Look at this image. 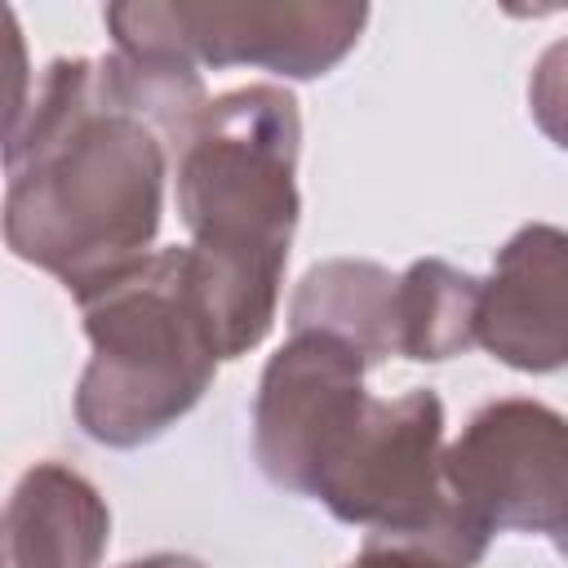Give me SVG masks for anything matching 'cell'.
<instances>
[{"label": "cell", "instance_id": "obj_13", "mask_svg": "<svg viewBox=\"0 0 568 568\" xmlns=\"http://www.w3.org/2000/svg\"><path fill=\"white\" fill-rule=\"evenodd\" d=\"M528 111L532 124L559 146L568 151V36L546 44L541 58L532 62L528 75Z\"/></svg>", "mask_w": 568, "mask_h": 568}, {"label": "cell", "instance_id": "obj_4", "mask_svg": "<svg viewBox=\"0 0 568 568\" xmlns=\"http://www.w3.org/2000/svg\"><path fill=\"white\" fill-rule=\"evenodd\" d=\"M120 53H160L191 67H266L284 80L333 71L364 36L368 4L351 0H178L106 4Z\"/></svg>", "mask_w": 568, "mask_h": 568}, {"label": "cell", "instance_id": "obj_8", "mask_svg": "<svg viewBox=\"0 0 568 568\" xmlns=\"http://www.w3.org/2000/svg\"><path fill=\"white\" fill-rule=\"evenodd\" d=\"M479 346L519 373L568 368V231L519 226L479 293Z\"/></svg>", "mask_w": 568, "mask_h": 568}, {"label": "cell", "instance_id": "obj_7", "mask_svg": "<svg viewBox=\"0 0 568 568\" xmlns=\"http://www.w3.org/2000/svg\"><path fill=\"white\" fill-rule=\"evenodd\" d=\"M368 355L337 333L297 328L262 368L253 395V457L262 475L311 497L320 470L368 408Z\"/></svg>", "mask_w": 568, "mask_h": 568}, {"label": "cell", "instance_id": "obj_14", "mask_svg": "<svg viewBox=\"0 0 568 568\" xmlns=\"http://www.w3.org/2000/svg\"><path fill=\"white\" fill-rule=\"evenodd\" d=\"M120 568H209V564H200V559H191V555H173V550H160V555H142V559H129V564H120Z\"/></svg>", "mask_w": 568, "mask_h": 568}, {"label": "cell", "instance_id": "obj_5", "mask_svg": "<svg viewBox=\"0 0 568 568\" xmlns=\"http://www.w3.org/2000/svg\"><path fill=\"white\" fill-rule=\"evenodd\" d=\"M448 493L493 532H541L568 559V417L493 399L444 448Z\"/></svg>", "mask_w": 568, "mask_h": 568}, {"label": "cell", "instance_id": "obj_6", "mask_svg": "<svg viewBox=\"0 0 568 568\" xmlns=\"http://www.w3.org/2000/svg\"><path fill=\"white\" fill-rule=\"evenodd\" d=\"M444 404L435 390H408L399 399L373 395L320 470L311 501L368 532L422 528L453 501L444 484Z\"/></svg>", "mask_w": 568, "mask_h": 568}, {"label": "cell", "instance_id": "obj_2", "mask_svg": "<svg viewBox=\"0 0 568 568\" xmlns=\"http://www.w3.org/2000/svg\"><path fill=\"white\" fill-rule=\"evenodd\" d=\"M297 151V98L280 84L213 98L178 146V213L226 359L262 346L275 324L302 213Z\"/></svg>", "mask_w": 568, "mask_h": 568}, {"label": "cell", "instance_id": "obj_11", "mask_svg": "<svg viewBox=\"0 0 568 568\" xmlns=\"http://www.w3.org/2000/svg\"><path fill=\"white\" fill-rule=\"evenodd\" d=\"M479 293L484 280L457 271L439 257H422L399 275L395 328L399 355L417 364H439L479 342Z\"/></svg>", "mask_w": 568, "mask_h": 568}, {"label": "cell", "instance_id": "obj_10", "mask_svg": "<svg viewBox=\"0 0 568 568\" xmlns=\"http://www.w3.org/2000/svg\"><path fill=\"white\" fill-rule=\"evenodd\" d=\"M395 288H399V275H390L377 262H359V257L320 262L302 275L288 302V328L337 333L351 346H359L368 364H382L399 355Z\"/></svg>", "mask_w": 568, "mask_h": 568}, {"label": "cell", "instance_id": "obj_9", "mask_svg": "<svg viewBox=\"0 0 568 568\" xmlns=\"http://www.w3.org/2000/svg\"><path fill=\"white\" fill-rule=\"evenodd\" d=\"M111 541L106 497L62 462H36L4 506L9 568H98Z\"/></svg>", "mask_w": 568, "mask_h": 568}, {"label": "cell", "instance_id": "obj_12", "mask_svg": "<svg viewBox=\"0 0 568 568\" xmlns=\"http://www.w3.org/2000/svg\"><path fill=\"white\" fill-rule=\"evenodd\" d=\"M493 541V528L475 519L457 497L422 528L368 532L346 568H475Z\"/></svg>", "mask_w": 568, "mask_h": 568}, {"label": "cell", "instance_id": "obj_1", "mask_svg": "<svg viewBox=\"0 0 568 568\" xmlns=\"http://www.w3.org/2000/svg\"><path fill=\"white\" fill-rule=\"evenodd\" d=\"M173 138L102 58H53L9 124L4 244L75 302L155 253Z\"/></svg>", "mask_w": 568, "mask_h": 568}, {"label": "cell", "instance_id": "obj_3", "mask_svg": "<svg viewBox=\"0 0 568 568\" xmlns=\"http://www.w3.org/2000/svg\"><path fill=\"white\" fill-rule=\"evenodd\" d=\"M89 364L75 422L106 448H138L186 417L217 377L222 337L186 244L155 248L80 302Z\"/></svg>", "mask_w": 568, "mask_h": 568}]
</instances>
